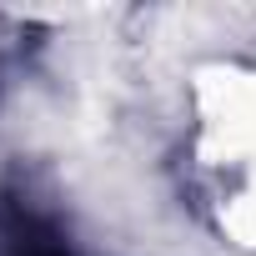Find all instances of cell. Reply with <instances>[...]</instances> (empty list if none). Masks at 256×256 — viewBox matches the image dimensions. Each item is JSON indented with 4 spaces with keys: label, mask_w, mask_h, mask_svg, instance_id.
Wrapping results in <instances>:
<instances>
[{
    "label": "cell",
    "mask_w": 256,
    "mask_h": 256,
    "mask_svg": "<svg viewBox=\"0 0 256 256\" xmlns=\"http://www.w3.org/2000/svg\"><path fill=\"white\" fill-rule=\"evenodd\" d=\"M0 256H70L60 231H50L36 211L6 206L0 211Z\"/></svg>",
    "instance_id": "cell-1"
}]
</instances>
